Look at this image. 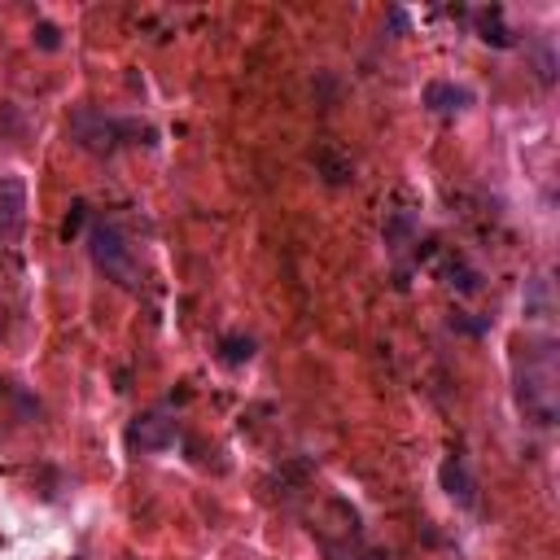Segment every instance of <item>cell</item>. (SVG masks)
Here are the masks:
<instances>
[{"label":"cell","mask_w":560,"mask_h":560,"mask_svg":"<svg viewBox=\"0 0 560 560\" xmlns=\"http://www.w3.org/2000/svg\"><path fill=\"white\" fill-rule=\"evenodd\" d=\"M93 254H97V263H101L106 271L127 276V245H123V236H119L114 228H97V232H93Z\"/></svg>","instance_id":"1"},{"label":"cell","mask_w":560,"mask_h":560,"mask_svg":"<svg viewBox=\"0 0 560 560\" xmlns=\"http://www.w3.org/2000/svg\"><path fill=\"white\" fill-rule=\"evenodd\" d=\"M442 486H447V495H451V499L473 503V482H468V473H464V464H460V460H447V464H442Z\"/></svg>","instance_id":"2"},{"label":"cell","mask_w":560,"mask_h":560,"mask_svg":"<svg viewBox=\"0 0 560 560\" xmlns=\"http://www.w3.org/2000/svg\"><path fill=\"white\" fill-rule=\"evenodd\" d=\"M141 447H149V451H158V447H167V438H171V421H162V416H145L141 425H136V434H132Z\"/></svg>","instance_id":"3"},{"label":"cell","mask_w":560,"mask_h":560,"mask_svg":"<svg viewBox=\"0 0 560 560\" xmlns=\"http://www.w3.org/2000/svg\"><path fill=\"white\" fill-rule=\"evenodd\" d=\"M425 101L434 106V110H460L468 97L460 93V88H447V84H429V93H425Z\"/></svg>","instance_id":"4"},{"label":"cell","mask_w":560,"mask_h":560,"mask_svg":"<svg viewBox=\"0 0 560 560\" xmlns=\"http://www.w3.org/2000/svg\"><path fill=\"white\" fill-rule=\"evenodd\" d=\"M223 346H228V360H232V364H241V360L254 355V342H249V338H245V342H241V338H228Z\"/></svg>","instance_id":"5"},{"label":"cell","mask_w":560,"mask_h":560,"mask_svg":"<svg viewBox=\"0 0 560 560\" xmlns=\"http://www.w3.org/2000/svg\"><path fill=\"white\" fill-rule=\"evenodd\" d=\"M40 45H45V49H58V32H53V27H49V23H45V27H40Z\"/></svg>","instance_id":"6"}]
</instances>
